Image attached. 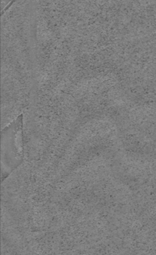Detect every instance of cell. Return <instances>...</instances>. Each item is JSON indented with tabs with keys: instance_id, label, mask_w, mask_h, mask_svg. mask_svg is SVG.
I'll list each match as a JSON object with an SVG mask.
<instances>
[{
	"instance_id": "6da1fadb",
	"label": "cell",
	"mask_w": 156,
	"mask_h": 255,
	"mask_svg": "<svg viewBox=\"0 0 156 255\" xmlns=\"http://www.w3.org/2000/svg\"><path fill=\"white\" fill-rule=\"evenodd\" d=\"M1 175L4 180L24 160L22 115L1 131Z\"/></svg>"
}]
</instances>
